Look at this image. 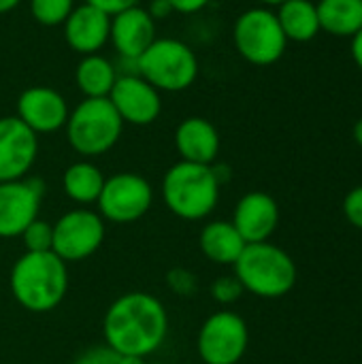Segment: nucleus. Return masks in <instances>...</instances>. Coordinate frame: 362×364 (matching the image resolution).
Here are the masks:
<instances>
[{
	"label": "nucleus",
	"mask_w": 362,
	"mask_h": 364,
	"mask_svg": "<svg viewBox=\"0 0 362 364\" xmlns=\"http://www.w3.org/2000/svg\"><path fill=\"white\" fill-rule=\"evenodd\" d=\"M147 13L154 17V21H158V19L169 17V15L173 13V6H171L169 0H151L149 6H147Z\"/></svg>",
	"instance_id": "nucleus-32"
},
{
	"label": "nucleus",
	"mask_w": 362,
	"mask_h": 364,
	"mask_svg": "<svg viewBox=\"0 0 362 364\" xmlns=\"http://www.w3.org/2000/svg\"><path fill=\"white\" fill-rule=\"evenodd\" d=\"M260 4H265V6H280L282 2H286V0H258Z\"/></svg>",
	"instance_id": "nucleus-36"
},
{
	"label": "nucleus",
	"mask_w": 362,
	"mask_h": 364,
	"mask_svg": "<svg viewBox=\"0 0 362 364\" xmlns=\"http://www.w3.org/2000/svg\"><path fill=\"white\" fill-rule=\"evenodd\" d=\"M19 2H21V0H0V15H4V13L13 11Z\"/></svg>",
	"instance_id": "nucleus-34"
},
{
	"label": "nucleus",
	"mask_w": 362,
	"mask_h": 364,
	"mask_svg": "<svg viewBox=\"0 0 362 364\" xmlns=\"http://www.w3.org/2000/svg\"><path fill=\"white\" fill-rule=\"evenodd\" d=\"M9 288L26 311H53L68 292V264L53 252H26L11 267Z\"/></svg>",
	"instance_id": "nucleus-2"
},
{
	"label": "nucleus",
	"mask_w": 362,
	"mask_h": 364,
	"mask_svg": "<svg viewBox=\"0 0 362 364\" xmlns=\"http://www.w3.org/2000/svg\"><path fill=\"white\" fill-rule=\"evenodd\" d=\"M250 331L235 311H215L209 316L196 337V352L205 364H237L247 352Z\"/></svg>",
	"instance_id": "nucleus-9"
},
{
	"label": "nucleus",
	"mask_w": 362,
	"mask_h": 364,
	"mask_svg": "<svg viewBox=\"0 0 362 364\" xmlns=\"http://www.w3.org/2000/svg\"><path fill=\"white\" fill-rule=\"evenodd\" d=\"M166 286H169V290L173 294L183 296V299L194 296L198 292V279H196V275L192 271H188V269H181V267L171 269L166 273Z\"/></svg>",
	"instance_id": "nucleus-27"
},
{
	"label": "nucleus",
	"mask_w": 362,
	"mask_h": 364,
	"mask_svg": "<svg viewBox=\"0 0 362 364\" xmlns=\"http://www.w3.org/2000/svg\"><path fill=\"white\" fill-rule=\"evenodd\" d=\"M175 147L183 162L213 164L220 154L218 128L205 117H188L175 130Z\"/></svg>",
	"instance_id": "nucleus-18"
},
{
	"label": "nucleus",
	"mask_w": 362,
	"mask_h": 364,
	"mask_svg": "<svg viewBox=\"0 0 362 364\" xmlns=\"http://www.w3.org/2000/svg\"><path fill=\"white\" fill-rule=\"evenodd\" d=\"M45 183L23 177L0 183V239H15L38 218Z\"/></svg>",
	"instance_id": "nucleus-11"
},
{
	"label": "nucleus",
	"mask_w": 362,
	"mask_h": 364,
	"mask_svg": "<svg viewBox=\"0 0 362 364\" xmlns=\"http://www.w3.org/2000/svg\"><path fill=\"white\" fill-rule=\"evenodd\" d=\"M137 73L158 92H183L198 77V60L183 41L156 38L137 60Z\"/></svg>",
	"instance_id": "nucleus-6"
},
{
	"label": "nucleus",
	"mask_w": 362,
	"mask_h": 364,
	"mask_svg": "<svg viewBox=\"0 0 362 364\" xmlns=\"http://www.w3.org/2000/svg\"><path fill=\"white\" fill-rule=\"evenodd\" d=\"M105 343L115 352L143 360L158 352L169 335V314L160 299L147 292L117 296L102 318Z\"/></svg>",
	"instance_id": "nucleus-1"
},
{
	"label": "nucleus",
	"mask_w": 362,
	"mask_h": 364,
	"mask_svg": "<svg viewBox=\"0 0 362 364\" xmlns=\"http://www.w3.org/2000/svg\"><path fill=\"white\" fill-rule=\"evenodd\" d=\"M352 136H354V141L358 143L362 147V117L354 124V128H352Z\"/></svg>",
	"instance_id": "nucleus-35"
},
{
	"label": "nucleus",
	"mask_w": 362,
	"mask_h": 364,
	"mask_svg": "<svg viewBox=\"0 0 362 364\" xmlns=\"http://www.w3.org/2000/svg\"><path fill=\"white\" fill-rule=\"evenodd\" d=\"M26 252H51L53 245V224L45 220H34L23 232H21Z\"/></svg>",
	"instance_id": "nucleus-25"
},
{
	"label": "nucleus",
	"mask_w": 362,
	"mask_h": 364,
	"mask_svg": "<svg viewBox=\"0 0 362 364\" xmlns=\"http://www.w3.org/2000/svg\"><path fill=\"white\" fill-rule=\"evenodd\" d=\"M38 156V136L17 117H0V183L23 179Z\"/></svg>",
	"instance_id": "nucleus-13"
},
{
	"label": "nucleus",
	"mask_w": 362,
	"mask_h": 364,
	"mask_svg": "<svg viewBox=\"0 0 362 364\" xmlns=\"http://www.w3.org/2000/svg\"><path fill=\"white\" fill-rule=\"evenodd\" d=\"M275 15L288 41L309 43L322 32L318 9L312 0H286L280 4Z\"/></svg>",
	"instance_id": "nucleus-20"
},
{
	"label": "nucleus",
	"mask_w": 362,
	"mask_h": 364,
	"mask_svg": "<svg viewBox=\"0 0 362 364\" xmlns=\"http://www.w3.org/2000/svg\"><path fill=\"white\" fill-rule=\"evenodd\" d=\"M233 267L243 290L260 299H282L297 284L294 260L271 241L245 245Z\"/></svg>",
	"instance_id": "nucleus-4"
},
{
	"label": "nucleus",
	"mask_w": 362,
	"mask_h": 364,
	"mask_svg": "<svg viewBox=\"0 0 362 364\" xmlns=\"http://www.w3.org/2000/svg\"><path fill=\"white\" fill-rule=\"evenodd\" d=\"M109 100L122 122L132 126H149L162 111L160 92L139 75H117Z\"/></svg>",
	"instance_id": "nucleus-12"
},
{
	"label": "nucleus",
	"mask_w": 362,
	"mask_h": 364,
	"mask_svg": "<svg viewBox=\"0 0 362 364\" xmlns=\"http://www.w3.org/2000/svg\"><path fill=\"white\" fill-rule=\"evenodd\" d=\"M245 241L233 226V222L215 220L205 224V228L198 235V247L205 258H209L215 264H235L241 252L245 250Z\"/></svg>",
	"instance_id": "nucleus-19"
},
{
	"label": "nucleus",
	"mask_w": 362,
	"mask_h": 364,
	"mask_svg": "<svg viewBox=\"0 0 362 364\" xmlns=\"http://www.w3.org/2000/svg\"><path fill=\"white\" fill-rule=\"evenodd\" d=\"M316 9L320 30L331 36L352 38L362 28V0H320Z\"/></svg>",
	"instance_id": "nucleus-21"
},
{
	"label": "nucleus",
	"mask_w": 362,
	"mask_h": 364,
	"mask_svg": "<svg viewBox=\"0 0 362 364\" xmlns=\"http://www.w3.org/2000/svg\"><path fill=\"white\" fill-rule=\"evenodd\" d=\"M111 32V15L105 11L92 6V4H81L70 11V15L64 21V38L81 55H92L98 53Z\"/></svg>",
	"instance_id": "nucleus-17"
},
{
	"label": "nucleus",
	"mask_w": 362,
	"mask_h": 364,
	"mask_svg": "<svg viewBox=\"0 0 362 364\" xmlns=\"http://www.w3.org/2000/svg\"><path fill=\"white\" fill-rule=\"evenodd\" d=\"M220 188L222 183L211 164L181 160L162 177V200L173 215L186 222H201L215 211Z\"/></svg>",
	"instance_id": "nucleus-3"
},
{
	"label": "nucleus",
	"mask_w": 362,
	"mask_h": 364,
	"mask_svg": "<svg viewBox=\"0 0 362 364\" xmlns=\"http://www.w3.org/2000/svg\"><path fill=\"white\" fill-rule=\"evenodd\" d=\"M154 203L151 183L139 173H115L105 179L96 200L102 220L113 224H132L141 220Z\"/></svg>",
	"instance_id": "nucleus-8"
},
{
	"label": "nucleus",
	"mask_w": 362,
	"mask_h": 364,
	"mask_svg": "<svg viewBox=\"0 0 362 364\" xmlns=\"http://www.w3.org/2000/svg\"><path fill=\"white\" fill-rule=\"evenodd\" d=\"M105 241V220L98 211L73 209L53 224L51 252L66 264L94 256Z\"/></svg>",
	"instance_id": "nucleus-10"
},
{
	"label": "nucleus",
	"mask_w": 362,
	"mask_h": 364,
	"mask_svg": "<svg viewBox=\"0 0 362 364\" xmlns=\"http://www.w3.org/2000/svg\"><path fill=\"white\" fill-rule=\"evenodd\" d=\"M141 360H134V358H128L119 352H115L113 348H109L107 343L102 346H94L90 350H85L75 364H139Z\"/></svg>",
	"instance_id": "nucleus-26"
},
{
	"label": "nucleus",
	"mask_w": 362,
	"mask_h": 364,
	"mask_svg": "<svg viewBox=\"0 0 362 364\" xmlns=\"http://www.w3.org/2000/svg\"><path fill=\"white\" fill-rule=\"evenodd\" d=\"M109 41L124 60L137 62L145 49L156 41V21L147 9L134 4L111 15Z\"/></svg>",
	"instance_id": "nucleus-15"
},
{
	"label": "nucleus",
	"mask_w": 362,
	"mask_h": 364,
	"mask_svg": "<svg viewBox=\"0 0 362 364\" xmlns=\"http://www.w3.org/2000/svg\"><path fill=\"white\" fill-rule=\"evenodd\" d=\"M75 81L85 98H109L117 81V70L107 58H102L100 53H92L83 55V60L77 64Z\"/></svg>",
	"instance_id": "nucleus-23"
},
{
	"label": "nucleus",
	"mask_w": 362,
	"mask_h": 364,
	"mask_svg": "<svg viewBox=\"0 0 362 364\" xmlns=\"http://www.w3.org/2000/svg\"><path fill=\"white\" fill-rule=\"evenodd\" d=\"M73 9L75 0H30V13L43 26L64 23Z\"/></svg>",
	"instance_id": "nucleus-24"
},
{
	"label": "nucleus",
	"mask_w": 362,
	"mask_h": 364,
	"mask_svg": "<svg viewBox=\"0 0 362 364\" xmlns=\"http://www.w3.org/2000/svg\"><path fill=\"white\" fill-rule=\"evenodd\" d=\"M350 53H352V60L354 64L362 70V28L352 36V47H350Z\"/></svg>",
	"instance_id": "nucleus-33"
},
{
	"label": "nucleus",
	"mask_w": 362,
	"mask_h": 364,
	"mask_svg": "<svg viewBox=\"0 0 362 364\" xmlns=\"http://www.w3.org/2000/svg\"><path fill=\"white\" fill-rule=\"evenodd\" d=\"M233 41L239 55L254 66L275 64L288 47V38L269 6L243 11L233 28Z\"/></svg>",
	"instance_id": "nucleus-7"
},
{
	"label": "nucleus",
	"mask_w": 362,
	"mask_h": 364,
	"mask_svg": "<svg viewBox=\"0 0 362 364\" xmlns=\"http://www.w3.org/2000/svg\"><path fill=\"white\" fill-rule=\"evenodd\" d=\"M85 2L100 9V11H105L107 15H115V13H119V11H124L128 6L139 4V0H85Z\"/></svg>",
	"instance_id": "nucleus-30"
},
{
	"label": "nucleus",
	"mask_w": 362,
	"mask_h": 364,
	"mask_svg": "<svg viewBox=\"0 0 362 364\" xmlns=\"http://www.w3.org/2000/svg\"><path fill=\"white\" fill-rule=\"evenodd\" d=\"M175 13H183V15H192L203 11L211 0H169Z\"/></svg>",
	"instance_id": "nucleus-31"
},
{
	"label": "nucleus",
	"mask_w": 362,
	"mask_h": 364,
	"mask_svg": "<svg viewBox=\"0 0 362 364\" xmlns=\"http://www.w3.org/2000/svg\"><path fill=\"white\" fill-rule=\"evenodd\" d=\"M105 179L107 177L102 175V171L96 164L81 160V162L70 164L64 171L62 190L77 205H96V200L102 192Z\"/></svg>",
	"instance_id": "nucleus-22"
},
{
	"label": "nucleus",
	"mask_w": 362,
	"mask_h": 364,
	"mask_svg": "<svg viewBox=\"0 0 362 364\" xmlns=\"http://www.w3.org/2000/svg\"><path fill=\"white\" fill-rule=\"evenodd\" d=\"M230 222L247 245L262 243L271 239L280 224V207L267 192H247L239 198Z\"/></svg>",
	"instance_id": "nucleus-16"
},
{
	"label": "nucleus",
	"mask_w": 362,
	"mask_h": 364,
	"mask_svg": "<svg viewBox=\"0 0 362 364\" xmlns=\"http://www.w3.org/2000/svg\"><path fill=\"white\" fill-rule=\"evenodd\" d=\"M139 364H160V363H143V360H141V363Z\"/></svg>",
	"instance_id": "nucleus-37"
},
{
	"label": "nucleus",
	"mask_w": 362,
	"mask_h": 364,
	"mask_svg": "<svg viewBox=\"0 0 362 364\" xmlns=\"http://www.w3.org/2000/svg\"><path fill=\"white\" fill-rule=\"evenodd\" d=\"M68 105L64 96L51 87H28L17 98V117L38 136L49 134L66 126Z\"/></svg>",
	"instance_id": "nucleus-14"
},
{
	"label": "nucleus",
	"mask_w": 362,
	"mask_h": 364,
	"mask_svg": "<svg viewBox=\"0 0 362 364\" xmlns=\"http://www.w3.org/2000/svg\"><path fill=\"white\" fill-rule=\"evenodd\" d=\"M344 215L346 220L362 230V186L350 190L344 198Z\"/></svg>",
	"instance_id": "nucleus-29"
},
{
	"label": "nucleus",
	"mask_w": 362,
	"mask_h": 364,
	"mask_svg": "<svg viewBox=\"0 0 362 364\" xmlns=\"http://www.w3.org/2000/svg\"><path fill=\"white\" fill-rule=\"evenodd\" d=\"M243 286L239 284V279L235 275H222L211 284V296L213 301H218L220 305H233L241 299L243 294Z\"/></svg>",
	"instance_id": "nucleus-28"
},
{
	"label": "nucleus",
	"mask_w": 362,
	"mask_h": 364,
	"mask_svg": "<svg viewBox=\"0 0 362 364\" xmlns=\"http://www.w3.org/2000/svg\"><path fill=\"white\" fill-rule=\"evenodd\" d=\"M66 139L83 158H96L111 151L124 132V122L109 98L81 100L66 119Z\"/></svg>",
	"instance_id": "nucleus-5"
}]
</instances>
